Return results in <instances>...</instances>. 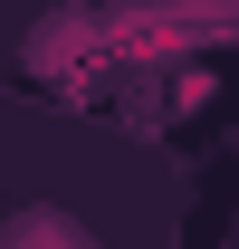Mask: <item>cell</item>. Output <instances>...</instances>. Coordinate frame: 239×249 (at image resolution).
I'll list each match as a JSON object with an SVG mask.
<instances>
[{
    "mask_svg": "<svg viewBox=\"0 0 239 249\" xmlns=\"http://www.w3.org/2000/svg\"><path fill=\"white\" fill-rule=\"evenodd\" d=\"M10 249H77V230H67V220H19V230H10Z\"/></svg>",
    "mask_w": 239,
    "mask_h": 249,
    "instance_id": "cell-1",
    "label": "cell"
}]
</instances>
